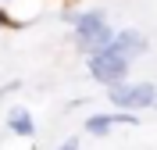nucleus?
I'll return each instance as SVG.
<instances>
[{"instance_id": "1", "label": "nucleus", "mask_w": 157, "mask_h": 150, "mask_svg": "<svg viewBox=\"0 0 157 150\" xmlns=\"http://www.w3.org/2000/svg\"><path fill=\"white\" fill-rule=\"evenodd\" d=\"M111 36H114V29L107 25V14L100 7L93 11H82V14H75L71 18V40H75L78 54H97V50H104L111 43Z\"/></svg>"}, {"instance_id": "2", "label": "nucleus", "mask_w": 157, "mask_h": 150, "mask_svg": "<svg viewBox=\"0 0 157 150\" xmlns=\"http://www.w3.org/2000/svg\"><path fill=\"white\" fill-rule=\"evenodd\" d=\"M107 100H111V107L118 111H147L154 107V100H157V82H118V86H107Z\"/></svg>"}, {"instance_id": "3", "label": "nucleus", "mask_w": 157, "mask_h": 150, "mask_svg": "<svg viewBox=\"0 0 157 150\" xmlns=\"http://www.w3.org/2000/svg\"><path fill=\"white\" fill-rule=\"evenodd\" d=\"M128 68H132V64H128L118 50H111V47H104V50H97V54L86 57V71L100 82V86H118V82H125Z\"/></svg>"}, {"instance_id": "4", "label": "nucleus", "mask_w": 157, "mask_h": 150, "mask_svg": "<svg viewBox=\"0 0 157 150\" xmlns=\"http://www.w3.org/2000/svg\"><path fill=\"white\" fill-rule=\"evenodd\" d=\"M118 125H139V114H132V111H104V114H89L82 121V129L93 140H107L111 129H118Z\"/></svg>"}, {"instance_id": "5", "label": "nucleus", "mask_w": 157, "mask_h": 150, "mask_svg": "<svg viewBox=\"0 0 157 150\" xmlns=\"http://www.w3.org/2000/svg\"><path fill=\"white\" fill-rule=\"evenodd\" d=\"M107 47L118 50V54H121V57L132 64V61H139V57L150 50V43H147V36H143L139 29H121V32H114V36H111Z\"/></svg>"}, {"instance_id": "6", "label": "nucleus", "mask_w": 157, "mask_h": 150, "mask_svg": "<svg viewBox=\"0 0 157 150\" xmlns=\"http://www.w3.org/2000/svg\"><path fill=\"white\" fill-rule=\"evenodd\" d=\"M7 132L18 136V140L36 136V118L29 114V107H7Z\"/></svg>"}, {"instance_id": "7", "label": "nucleus", "mask_w": 157, "mask_h": 150, "mask_svg": "<svg viewBox=\"0 0 157 150\" xmlns=\"http://www.w3.org/2000/svg\"><path fill=\"white\" fill-rule=\"evenodd\" d=\"M78 147H82V140H78V136H68L64 143H57V150H78Z\"/></svg>"}, {"instance_id": "8", "label": "nucleus", "mask_w": 157, "mask_h": 150, "mask_svg": "<svg viewBox=\"0 0 157 150\" xmlns=\"http://www.w3.org/2000/svg\"><path fill=\"white\" fill-rule=\"evenodd\" d=\"M0 4H4V7H7V4H14V0H0Z\"/></svg>"}, {"instance_id": "9", "label": "nucleus", "mask_w": 157, "mask_h": 150, "mask_svg": "<svg viewBox=\"0 0 157 150\" xmlns=\"http://www.w3.org/2000/svg\"><path fill=\"white\" fill-rule=\"evenodd\" d=\"M0 25H4V18H0Z\"/></svg>"}]
</instances>
